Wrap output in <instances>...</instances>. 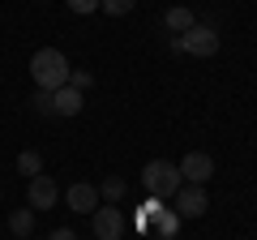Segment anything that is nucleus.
Instances as JSON below:
<instances>
[{"instance_id": "nucleus-1", "label": "nucleus", "mask_w": 257, "mask_h": 240, "mask_svg": "<svg viewBox=\"0 0 257 240\" xmlns=\"http://www.w3.org/2000/svg\"><path fill=\"white\" fill-rule=\"evenodd\" d=\"M69 60H64V52H56V47H39L35 56H30V77H35L39 90H60V86H69Z\"/></svg>"}, {"instance_id": "nucleus-2", "label": "nucleus", "mask_w": 257, "mask_h": 240, "mask_svg": "<svg viewBox=\"0 0 257 240\" xmlns=\"http://www.w3.org/2000/svg\"><path fill=\"white\" fill-rule=\"evenodd\" d=\"M142 189H146L150 197H176V189H180V167L172 163V159H150L146 167H142Z\"/></svg>"}, {"instance_id": "nucleus-3", "label": "nucleus", "mask_w": 257, "mask_h": 240, "mask_svg": "<svg viewBox=\"0 0 257 240\" xmlns=\"http://www.w3.org/2000/svg\"><path fill=\"white\" fill-rule=\"evenodd\" d=\"M176 47L189 52V56H214L219 52V35H214V26H189L176 39Z\"/></svg>"}, {"instance_id": "nucleus-4", "label": "nucleus", "mask_w": 257, "mask_h": 240, "mask_svg": "<svg viewBox=\"0 0 257 240\" xmlns=\"http://www.w3.org/2000/svg\"><path fill=\"white\" fill-rule=\"evenodd\" d=\"M176 167H180V180H189V185H202V189H206V180L214 176V159H210V155H202V150L184 155Z\"/></svg>"}, {"instance_id": "nucleus-5", "label": "nucleus", "mask_w": 257, "mask_h": 240, "mask_svg": "<svg viewBox=\"0 0 257 240\" xmlns=\"http://www.w3.org/2000/svg\"><path fill=\"white\" fill-rule=\"evenodd\" d=\"M90 227H94V240H120L124 236V219H120L116 206H99L90 214Z\"/></svg>"}, {"instance_id": "nucleus-6", "label": "nucleus", "mask_w": 257, "mask_h": 240, "mask_svg": "<svg viewBox=\"0 0 257 240\" xmlns=\"http://www.w3.org/2000/svg\"><path fill=\"white\" fill-rule=\"evenodd\" d=\"M206 206H210V197H206V189H202V185L176 189V214H180V219H202Z\"/></svg>"}, {"instance_id": "nucleus-7", "label": "nucleus", "mask_w": 257, "mask_h": 240, "mask_svg": "<svg viewBox=\"0 0 257 240\" xmlns=\"http://www.w3.org/2000/svg\"><path fill=\"white\" fill-rule=\"evenodd\" d=\"M56 197H60V189L47 180V176H30V189H26V202H30V210H52L56 206Z\"/></svg>"}, {"instance_id": "nucleus-8", "label": "nucleus", "mask_w": 257, "mask_h": 240, "mask_svg": "<svg viewBox=\"0 0 257 240\" xmlns=\"http://www.w3.org/2000/svg\"><path fill=\"white\" fill-rule=\"evenodd\" d=\"M64 202H69V210H77V214H94L99 210V189L94 185H73L69 193H64Z\"/></svg>"}, {"instance_id": "nucleus-9", "label": "nucleus", "mask_w": 257, "mask_h": 240, "mask_svg": "<svg viewBox=\"0 0 257 240\" xmlns=\"http://www.w3.org/2000/svg\"><path fill=\"white\" fill-rule=\"evenodd\" d=\"M52 111L56 116H77V111H82V90H77V86L52 90Z\"/></svg>"}, {"instance_id": "nucleus-10", "label": "nucleus", "mask_w": 257, "mask_h": 240, "mask_svg": "<svg viewBox=\"0 0 257 240\" xmlns=\"http://www.w3.org/2000/svg\"><path fill=\"white\" fill-rule=\"evenodd\" d=\"M30 227H35V210H30V206H26V210H13L9 214V231H13V236H30Z\"/></svg>"}, {"instance_id": "nucleus-11", "label": "nucleus", "mask_w": 257, "mask_h": 240, "mask_svg": "<svg viewBox=\"0 0 257 240\" xmlns=\"http://www.w3.org/2000/svg\"><path fill=\"white\" fill-rule=\"evenodd\" d=\"M18 172L43 176V159H39V150H22V155H18Z\"/></svg>"}, {"instance_id": "nucleus-12", "label": "nucleus", "mask_w": 257, "mask_h": 240, "mask_svg": "<svg viewBox=\"0 0 257 240\" xmlns=\"http://www.w3.org/2000/svg\"><path fill=\"white\" fill-rule=\"evenodd\" d=\"M176 223H180V214H176V210H159L155 214V227H159V236H163V240L176 236Z\"/></svg>"}, {"instance_id": "nucleus-13", "label": "nucleus", "mask_w": 257, "mask_h": 240, "mask_svg": "<svg viewBox=\"0 0 257 240\" xmlns=\"http://www.w3.org/2000/svg\"><path fill=\"white\" fill-rule=\"evenodd\" d=\"M167 26H172L176 35H184V30L197 26V22H193V13H189V9H167Z\"/></svg>"}, {"instance_id": "nucleus-14", "label": "nucleus", "mask_w": 257, "mask_h": 240, "mask_svg": "<svg viewBox=\"0 0 257 240\" xmlns=\"http://www.w3.org/2000/svg\"><path fill=\"white\" fill-rule=\"evenodd\" d=\"M99 197H107V206L120 202V197H124V180H120V176H107V180H103V189H99Z\"/></svg>"}, {"instance_id": "nucleus-15", "label": "nucleus", "mask_w": 257, "mask_h": 240, "mask_svg": "<svg viewBox=\"0 0 257 240\" xmlns=\"http://www.w3.org/2000/svg\"><path fill=\"white\" fill-rule=\"evenodd\" d=\"M133 5H138V0H99V9L107 13V18H124V13H133Z\"/></svg>"}, {"instance_id": "nucleus-16", "label": "nucleus", "mask_w": 257, "mask_h": 240, "mask_svg": "<svg viewBox=\"0 0 257 240\" xmlns=\"http://www.w3.org/2000/svg\"><path fill=\"white\" fill-rule=\"evenodd\" d=\"M30 103H35V111H43V116H56V111H52V94H47V90H35Z\"/></svg>"}, {"instance_id": "nucleus-17", "label": "nucleus", "mask_w": 257, "mask_h": 240, "mask_svg": "<svg viewBox=\"0 0 257 240\" xmlns=\"http://www.w3.org/2000/svg\"><path fill=\"white\" fill-rule=\"evenodd\" d=\"M69 9H73V13H94V9H99V0H69Z\"/></svg>"}, {"instance_id": "nucleus-18", "label": "nucleus", "mask_w": 257, "mask_h": 240, "mask_svg": "<svg viewBox=\"0 0 257 240\" xmlns=\"http://www.w3.org/2000/svg\"><path fill=\"white\" fill-rule=\"evenodd\" d=\"M69 86H77V90H86V86H94L90 73H69Z\"/></svg>"}, {"instance_id": "nucleus-19", "label": "nucleus", "mask_w": 257, "mask_h": 240, "mask_svg": "<svg viewBox=\"0 0 257 240\" xmlns=\"http://www.w3.org/2000/svg\"><path fill=\"white\" fill-rule=\"evenodd\" d=\"M47 240H77V236H73V231H69V227H56V231H52V236H47Z\"/></svg>"}, {"instance_id": "nucleus-20", "label": "nucleus", "mask_w": 257, "mask_h": 240, "mask_svg": "<svg viewBox=\"0 0 257 240\" xmlns=\"http://www.w3.org/2000/svg\"><path fill=\"white\" fill-rule=\"evenodd\" d=\"M22 240H30V236H22Z\"/></svg>"}]
</instances>
